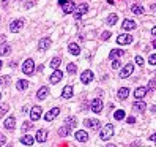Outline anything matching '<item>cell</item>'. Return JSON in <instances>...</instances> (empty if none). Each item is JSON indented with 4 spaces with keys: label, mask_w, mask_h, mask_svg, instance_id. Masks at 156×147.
Masks as SVG:
<instances>
[{
    "label": "cell",
    "mask_w": 156,
    "mask_h": 147,
    "mask_svg": "<svg viewBox=\"0 0 156 147\" xmlns=\"http://www.w3.org/2000/svg\"><path fill=\"white\" fill-rule=\"evenodd\" d=\"M148 63H150V65H156V54L150 55V59H148Z\"/></svg>",
    "instance_id": "f35d334b"
},
{
    "label": "cell",
    "mask_w": 156,
    "mask_h": 147,
    "mask_svg": "<svg viewBox=\"0 0 156 147\" xmlns=\"http://www.w3.org/2000/svg\"><path fill=\"white\" fill-rule=\"evenodd\" d=\"M73 93H74V89L71 87V86H66V87L63 89V92H62V97H63L65 100H68V98L73 97Z\"/></svg>",
    "instance_id": "ac0fdd59"
},
{
    "label": "cell",
    "mask_w": 156,
    "mask_h": 147,
    "mask_svg": "<svg viewBox=\"0 0 156 147\" xmlns=\"http://www.w3.org/2000/svg\"><path fill=\"white\" fill-rule=\"evenodd\" d=\"M21 143L25 144V146H33V143H35V138H32L30 134H25V136H22Z\"/></svg>",
    "instance_id": "d4e9b609"
},
{
    "label": "cell",
    "mask_w": 156,
    "mask_h": 147,
    "mask_svg": "<svg viewBox=\"0 0 156 147\" xmlns=\"http://www.w3.org/2000/svg\"><path fill=\"white\" fill-rule=\"evenodd\" d=\"M117 43L118 44H131L132 43V37L131 35H120L118 38H117Z\"/></svg>",
    "instance_id": "4fadbf2b"
},
{
    "label": "cell",
    "mask_w": 156,
    "mask_h": 147,
    "mask_svg": "<svg viewBox=\"0 0 156 147\" xmlns=\"http://www.w3.org/2000/svg\"><path fill=\"white\" fill-rule=\"evenodd\" d=\"M132 71H134V65H132V63H128V65H125V68L120 71V78H121V79L129 78Z\"/></svg>",
    "instance_id": "5b68a950"
},
{
    "label": "cell",
    "mask_w": 156,
    "mask_h": 147,
    "mask_svg": "<svg viewBox=\"0 0 156 147\" xmlns=\"http://www.w3.org/2000/svg\"><path fill=\"white\" fill-rule=\"evenodd\" d=\"M84 125H85V127H92V128H99V127H101V123H99V120H96V119H95V120L85 119V120H84Z\"/></svg>",
    "instance_id": "d6986e66"
},
{
    "label": "cell",
    "mask_w": 156,
    "mask_h": 147,
    "mask_svg": "<svg viewBox=\"0 0 156 147\" xmlns=\"http://www.w3.org/2000/svg\"><path fill=\"white\" fill-rule=\"evenodd\" d=\"M16 87H18V90H25L29 87V82L24 81V79H21V81H18V84H16Z\"/></svg>",
    "instance_id": "f1b7e54d"
},
{
    "label": "cell",
    "mask_w": 156,
    "mask_h": 147,
    "mask_svg": "<svg viewBox=\"0 0 156 147\" xmlns=\"http://www.w3.org/2000/svg\"><path fill=\"white\" fill-rule=\"evenodd\" d=\"M118 66H120V62H118V59L112 60V68H118Z\"/></svg>",
    "instance_id": "7bdbcfd3"
},
{
    "label": "cell",
    "mask_w": 156,
    "mask_h": 147,
    "mask_svg": "<svg viewBox=\"0 0 156 147\" xmlns=\"http://www.w3.org/2000/svg\"><path fill=\"white\" fill-rule=\"evenodd\" d=\"M68 51L71 54H74V55H79L81 54V48H79V44H77V43H69Z\"/></svg>",
    "instance_id": "44dd1931"
},
{
    "label": "cell",
    "mask_w": 156,
    "mask_h": 147,
    "mask_svg": "<svg viewBox=\"0 0 156 147\" xmlns=\"http://www.w3.org/2000/svg\"><path fill=\"white\" fill-rule=\"evenodd\" d=\"M22 25H24V21H21V19H16V21H13L10 24V30L13 32V33H18L21 29H22Z\"/></svg>",
    "instance_id": "8992f818"
},
{
    "label": "cell",
    "mask_w": 156,
    "mask_h": 147,
    "mask_svg": "<svg viewBox=\"0 0 156 147\" xmlns=\"http://www.w3.org/2000/svg\"><path fill=\"white\" fill-rule=\"evenodd\" d=\"M117 19H118V18H117V14H110L106 22H107V25H114V24H117Z\"/></svg>",
    "instance_id": "d6a6232c"
},
{
    "label": "cell",
    "mask_w": 156,
    "mask_h": 147,
    "mask_svg": "<svg viewBox=\"0 0 156 147\" xmlns=\"http://www.w3.org/2000/svg\"><path fill=\"white\" fill-rule=\"evenodd\" d=\"M47 92H49L47 87H41L40 90H38V93H36V98L38 100H44V98L47 97Z\"/></svg>",
    "instance_id": "cb8c5ba5"
},
{
    "label": "cell",
    "mask_w": 156,
    "mask_h": 147,
    "mask_svg": "<svg viewBox=\"0 0 156 147\" xmlns=\"http://www.w3.org/2000/svg\"><path fill=\"white\" fill-rule=\"evenodd\" d=\"M47 139V130H40V131L36 133V141L38 143H44V141Z\"/></svg>",
    "instance_id": "ffe728a7"
},
{
    "label": "cell",
    "mask_w": 156,
    "mask_h": 147,
    "mask_svg": "<svg viewBox=\"0 0 156 147\" xmlns=\"http://www.w3.org/2000/svg\"><path fill=\"white\" fill-rule=\"evenodd\" d=\"M112 134H114V127L110 125V123H107V125H104L103 130H101V133H99V136H101L103 141H107L112 138Z\"/></svg>",
    "instance_id": "6da1fadb"
},
{
    "label": "cell",
    "mask_w": 156,
    "mask_h": 147,
    "mask_svg": "<svg viewBox=\"0 0 156 147\" xmlns=\"http://www.w3.org/2000/svg\"><path fill=\"white\" fill-rule=\"evenodd\" d=\"M114 117H115V120H123V119H125V111H121V109L115 111Z\"/></svg>",
    "instance_id": "1f68e13d"
},
{
    "label": "cell",
    "mask_w": 156,
    "mask_h": 147,
    "mask_svg": "<svg viewBox=\"0 0 156 147\" xmlns=\"http://www.w3.org/2000/svg\"><path fill=\"white\" fill-rule=\"evenodd\" d=\"M66 2H68V0H58V3H60V5H65Z\"/></svg>",
    "instance_id": "681fc988"
},
{
    "label": "cell",
    "mask_w": 156,
    "mask_h": 147,
    "mask_svg": "<svg viewBox=\"0 0 156 147\" xmlns=\"http://www.w3.org/2000/svg\"><path fill=\"white\" fill-rule=\"evenodd\" d=\"M152 35L156 37V27H153V29H152Z\"/></svg>",
    "instance_id": "7dc6e473"
},
{
    "label": "cell",
    "mask_w": 156,
    "mask_h": 147,
    "mask_svg": "<svg viewBox=\"0 0 156 147\" xmlns=\"http://www.w3.org/2000/svg\"><path fill=\"white\" fill-rule=\"evenodd\" d=\"M10 44L8 43H3V44H0V55H8L10 52Z\"/></svg>",
    "instance_id": "4316f807"
},
{
    "label": "cell",
    "mask_w": 156,
    "mask_h": 147,
    "mask_svg": "<svg viewBox=\"0 0 156 147\" xmlns=\"http://www.w3.org/2000/svg\"><path fill=\"white\" fill-rule=\"evenodd\" d=\"M0 68H2V60H0Z\"/></svg>",
    "instance_id": "f5cc1de1"
},
{
    "label": "cell",
    "mask_w": 156,
    "mask_h": 147,
    "mask_svg": "<svg viewBox=\"0 0 156 147\" xmlns=\"http://www.w3.org/2000/svg\"><path fill=\"white\" fill-rule=\"evenodd\" d=\"M147 92H148V89H147V87H137V89L134 90V97H136V100L143 98V97L147 95Z\"/></svg>",
    "instance_id": "5bb4252c"
},
{
    "label": "cell",
    "mask_w": 156,
    "mask_h": 147,
    "mask_svg": "<svg viewBox=\"0 0 156 147\" xmlns=\"http://www.w3.org/2000/svg\"><path fill=\"white\" fill-rule=\"evenodd\" d=\"M81 81L84 84H90L93 81V71L92 70H85V71L82 73V76H81Z\"/></svg>",
    "instance_id": "ba28073f"
},
{
    "label": "cell",
    "mask_w": 156,
    "mask_h": 147,
    "mask_svg": "<svg viewBox=\"0 0 156 147\" xmlns=\"http://www.w3.org/2000/svg\"><path fill=\"white\" fill-rule=\"evenodd\" d=\"M7 147H11V146H7Z\"/></svg>",
    "instance_id": "11a10c76"
},
{
    "label": "cell",
    "mask_w": 156,
    "mask_h": 147,
    "mask_svg": "<svg viewBox=\"0 0 156 147\" xmlns=\"http://www.w3.org/2000/svg\"><path fill=\"white\" fill-rule=\"evenodd\" d=\"M68 73H71V75H73V73H76V70H77V66L74 65V63H68Z\"/></svg>",
    "instance_id": "d590c367"
},
{
    "label": "cell",
    "mask_w": 156,
    "mask_h": 147,
    "mask_svg": "<svg viewBox=\"0 0 156 147\" xmlns=\"http://www.w3.org/2000/svg\"><path fill=\"white\" fill-rule=\"evenodd\" d=\"M32 5H33V2H29V3H25V8H30Z\"/></svg>",
    "instance_id": "c3c4849f"
},
{
    "label": "cell",
    "mask_w": 156,
    "mask_h": 147,
    "mask_svg": "<svg viewBox=\"0 0 156 147\" xmlns=\"http://www.w3.org/2000/svg\"><path fill=\"white\" fill-rule=\"evenodd\" d=\"M136 63H137L139 66H142V65H143V59L140 57V55H136Z\"/></svg>",
    "instance_id": "60d3db41"
},
{
    "label": "cell",
    "mask_w": 156,
    "mask_h": 147,
    "mask_svg": "<svg viewBox=\"0 0 156 147\" xmlns=\"http://www.w3.org/2000/svg\"><path fill=\"white\" fill-rule=\"evenodd\" d=\"M62 7H63V13H65V14H69V13H73V11L76 10L74 2H71V0H68L65 5H62Z\"/></svg>",
    "instance_id": "9a60e30c"
},
{
    "label": "cell",
    "mask_w": 156,
    "mask_h": 147,
    "mask_svg": "<svg viewBox=\"0 0 156 147\" xmlns=\"http://www.w3.org/2000/svg\"><path fill=\"white\" fill-rule=\"evenodd\" d=\"M60 62H62V60H60V57H54V59L51 60V63H49V65H51L54 70H57V68H58V65H60Z\"/></svg>",
    "instance_id": "f546056e"
},
{
    "label": "cell",
    "mask_w": 156,
    "mask_h": 147,
    "mask_svg": "<svg viewBox=\"0 0 156 147\" xmlns=\"http://www.w3.org/2000/svg\"><path fill=\"white\" fill-rule=\"evenodd\" d=\"M10 81V76H3V78H0V86H5Z\"/></svg>",
    "instance_id": "ab89813d"
},
{
    "label": "cell",
    "mask_w": 156,
    "mask_h": 147,
    "mask_svg": "<svg viewBox=\"0 0 156 147\" xmlns=\"http://www.w3.org/2000/svg\"><path fill=\"white\" fill-rule=\"evenodd\" d=\"M76 123H77L76 117H68V119H66V125H68L69 128H71V127H76Z\"/></svg>",
    "instance_id": "836d02e7"
},
{
    "label": "cell",
    "mask_w": 156,
    "mask_h": 147,
    "mask_svg": "<svg viewBox=\"0 0 156 147\" xmlns=\"http://www.w3.org/2000/svg\"><path fill=\"white\" fill-rule=\"evenodd\" d=\"M106 147H117V146H115V144H107Z\"/></svg>",
    "instance_id": "f907efd6"
},
{
    "label": "cell",
    "mask_w": 156,
    "mask_h": 147,
    "mask_svg": "<svg viewBox=\"0 0 156 147\" xmlns=\"http://www.w3.org/2000/svg\"><path fill=\"white\" fill-rule=\"evenodd\" d=\"M128 95H129V89H128V87L118 89V98H120V100H126Z\"/></svg>",
    "instance_id": "603a6c76"
},
{
    "label": "cell",
    "mask_w": 156,
    "mask_h": 147,
    "mask_svg": "<svg viewBox=\"0 0 156 147\" xmlns=\"http://www.w3.org/2000/svg\"><path fill=\"white\" fill-rule=\"evenodd\" d=\"M58 114H60V109H58V108H54V109H51L46 116H44V120H46V122H52Z\"/></svg>",
    "instance_id": "8fae6325"
},
{
    "label": "cell",
    "mask_w": 156,
    "mask_h": 147,
    "mask_svg": "<svg viewBox=\"0 0 156 147\" xmlns=\"http://www.w3.org/2000/svg\"><path fill=\"white\" fill-rule=\"evenodd\" d=\"M33 70H35V62H33L32 59H27L24 62V65H22V71H24V75H32Z\"/></svg>",
    "instance_id": "7a4b0ae2"
},
{
    "label": "cell",
    "mask_w": 156,
    "mask_h": 147,
    "mask_svg": "<svg viewBox=\"0 0 156 147\" xmlns=\"http://www.w3.org/2000/svg\"><path fill=\"white\" fill-rule=\"evenodd\" d=\"M153 48L156 49V40H155V41H153Z\"/></svg>",
    "instance_id": "816d5d0a"
},
{
    "label": "cell",
    "mask_w": 156,
    "mask_h": 147,
    "mask_svg": "<svg viewBox=\"0 0 156 147\" xmlns=\"http://www.w3.org/2000/svg\"><path fill=\"white\" fill-rule=\"evenodd\" d=\"M0 98H2V93H0Z\"/></svg>",
    "instance_id": "db71d44e"
},
{
    "label": "cell",
    "mask_w": 156,
    "mask_h": 147,
    "mask_svg": "<svg viewBox=\"0 0 156 147\" xmlns=\"http://www.w3.org/2000/svg\"><path fill=\"white\" fill-rule=\"evenodd\" d=\"M62 78H63V73L60 70H55L51 75V78H49V81H51V84H58L60 81H62Z\"/></svg>",
    "instance_id": "52a82bcc"
},
{
    "label": "cell",
    "mask_w": 156,
    "mask_h": 147,
    "mask_svg": "<svg viewBox=\"0 0 156 147\" xmlns=\"http://www.w3.org/2000/svg\"><path fill=\"white\" fill-rule=\"evenodd\" d=\"M58 134H60V136H68V134H69V127L68 125L62 127V128L58 130Z\"/></svg>",
    "instance_id": "4dcf8cb0"
},
{
    "label": "cell",
    "mask_w": 156,
    "mask_h": 147,
    "mask_svg": "<svg viewBox=\"0 0 156 147\" xmlns=\"http://www.w3.org/2000/svg\"><path fill=\"white\" fill-rule=\"evenodd\" d=\"M121 55H125V51H121V49H112V52L109 54V57L112 59V60H115V59L121 57Z\"/></svg>",
    "instance_id": "7402d4cb"
},
{
    "label": "cell",
    "mask_w": 156,
    "mask_h": 147,
    "mask_svg": "<svg viewBox=\"0 0 156 147\" xmlns=\"http://www.w3.org/2000/svg\"><path fill=\"white\" fill-rule=\"evenodd\" d=\"M7 144V136L3 133H0V146H5Z\"/></svg>",
    "instance_id": "74e56055"
},
{
    "label": "cell",
    "mask_w": 156,
    "mask_h": 147,
    "mask_svg": "<svg viewBox=\"0 0 156 147\" xmlns=\"http://www.w3.org/2000/svg\"><path fill=\"white\" fill-rule=\"evenodd\" d=\"M49 46H51V40L49 38H41L38 41V51H46L49 49Z\"/></svg>",
    "instance_id": "7c38bea8"
},
{
    "label": "cell",
    "mask_w": 156,
    "mask_h": 147,
    "mask_svg": "<svg viewBox=\"0 0 156 147\" xmlns=\"http://www.w3.org/2000/svg\"><path fill=\"white\" fill-rule=\"evenodd\" d=\"M156 87V81H155V79H152V81H148V86H147V89L148 90H153Z\"/></svg>",
    "instance_id": "8d00e7d4"
},
{
    "label": "cell",
    "mask_w": 156,
    "mask_h": 147,
    "mask_svg": "<svg viewBox=\"0 0 156 147\" xmlns=\"http://www.w3.org/2000/svg\"><path fill=\"white\" fill-rule=\"evenodd\" d=\"M87 11H88V5L87 3H81L79 7H76V10H74V18L76 19H81Z\"/></svg>",
    "instance_id": "3957f363"
},
{
    "label": "cell",
    "mask_w": 156,
    "mask_h": 147,
    "mask_svg": "<svg viewBox=\"0 0 156 147\" xmlns=\"http://www.w3.org/2000/svg\"><path fill=\"white\" fill-rule=\"evenodd\" d=\"M92 111L95 112V114H99V112L103 111V101L96 98V100H93L92 101Z\"/></svg>",
    "instance_id": "30bf717a"
},
{
    "label": "cell",
    "mask_w": 156,
    "mask_h": 147,
    "mask_svg": "<svg viewBox=\"0 0 156 147\" xmlns=\"http://www.w3.org/2000/svg\"><path fill=\"white\" fill-rule=\"evenodd\" d=\"M41 114H43L41 106H33L32 111H30V119H32V120H40V119H41Z\"/></svg>",
    "instance_id": "277c9868"
},
{
    "label": "cell",
    "mask_w": 156,
    "mask_h": 147,
    "mask_svg": "<svg viewBox=\"0 0 156 147\" xmlns=\"http://www.w3.org/2000/svg\"><path fill=\"white\" fill-rule=\"evenodd\" d=\"M134 122H136V117H132V116L128 117V123H134Z\"/></svg>",
    "instance_id": "f6af8a7d"
},
{
    "label": "cell",
    "mask_w": 156,
    "mask_h": 147,
    "mask_svg": "<svg viewBox=\"0 0 156 147\" xmlns=\"http://www.w3.org/2000/svg\"><path fill=\"white\" fill-rule=\"evenodd\" d=\"M101 38H103V40H109V38H110V32H104L103 35H101Z\"/></svg>",
    "instance_id": "ee69618b"
},
{
    "label": "cell",
    "mask_w": 156,
    "mask_h": 147,
    "mask_svg": "<svg viewBox=\"0 0 156 147\" xmlns=\"http://www.w3.org/2000/svg\"><path fill=\"white\" fill-rule=\"evenodd\" d=\"M74 138L77 141H81V143H85V141H88V134H87V131H84V130H79V131H76Z\"/></svg>",
    "instance_id": "e0dca14e"
},
{
    "label": "cell",
    "mask_w": 156,
    "mask_h": 147,
    "mask_svg": "<svg viewBox=\"0 0 156 147\" xmlns=\"http://www.w3.org/2000/svg\"><path fill=\"white\" fill-rule=\"evenodd\" d=\"M131 11H132L134 14H142V13H143V7H142V5H132V7H131Z\"/></svg>",
    "instance_id": "83f0119b"
},
{
    "label": "cell",
    "mask_w": 156,
    "mask_h": 147,
    "mask_svg": "<svg viewBox=\"0 0 156 147\" xmlns=\"http://www.w3.org/2000/svg\"><path fill=\"white\" fill-rule=\"evenodd\" d=\"M137 27V24L132 19H125L123 22H121V29L123 30H134Z\"/></svg>",
    "instance_id": "9c48e42d"
},
{
    "label": "cell",
    "mask_w": 156,
    "mask_h": 147,
    "mask_svg": "<svg viewBox=\"0 0 156 147\" xmlns=\"http://www.w3.org/2000/svg\"><path fill=\"white\" fill-rule=\"evenodd\" d=\"M3 127L7 128V130H14V127H16V119H14V117H8V119H5Z\"/></svg>",
    "instance_id": "2e32d148"
},
{
    "label": "cell",
    "mask_w": 156,
    "mask_h": 147,
    "mask_svg": "<svg viewBox=\"0 0 156 147\" xmlns=\"http://www.w3.org/2000/svg\"><path fill=\"white\" fill-rule=\"evenodd\" d=\"M150 139H152L153 143H156V133H155V134H152V136H150Z\"/></svg>",
    "instance_id": "bcb514c9"
},
{
    "label": "cell",
    "mask_w": 156,
    "mask_h": 147,
    "mask_svg": "<svg viewBox=\"0 0 156 147\" xmlns=\"http://www.w3.org/2000/svg\"><path fill=\"white\" fill-rule=\"evenodd\" d=\"M30 127H32L30 122H24V123H22V130H30Z\"/></svg>",
    "instance_id": "b9f144b4"
},
{
    "label": "cell",
    "mask_w": 156,
    "mask_h": 147,
    "mask_svg": "<svg viewBox=\"0 0 156 147\" xmlns=\"http://www.w3.org/2000/svg\"><path fill=\"white\" fill-rule=\"evenodd\" d=\"M132 108H134L137 112H143L147 109V104L143 103V101H137V103H134V106H132Z\"/></svg>",
    "instance_id": "484cf974"
},
{
    "label": "cell",
    "mask_w": 156,
    "mask_h": 147,
    "mask_svg": "<svg viewBox=\"0 0 156 147\" xmlns=\"http://www.w3.org/2000/svg\"><path fill=\"white\" fill-rule=\"evenodd\" d=\"M10 109V104L8 103H3V104H0V117H2L3 114H5V112H7Z\"/></svg>",
    "instance_id": "e575fe53"
}]
</instances>
